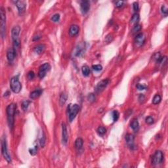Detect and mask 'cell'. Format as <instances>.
<instances>
[{"instance_id": "6da1fadb", "label": "cell", "mask_w": 168, "mask_h": 168, "mask_svg": "<svg viewBox=\"0 0 168 168\" xmlns=\"http://www.w3.org/2000/svg\"><path fill=\"white\" fill-rule=\"evenodd\" d=\"M16 105L11 103L7 107V123L10 129H13L14 123H15V114L16 110Z\"/></svg>"}, {"instance_id": "7a4b0ae2", "label": "cell", "mask_w": 168, "mask_h": 168, "mask_svg": "<svg viewBox=\"0 0 168 168\" xmlns=\"http://www.w3.org/2000/svg\"><path fill=\"white\" fill-rule=\"evenodd\" d=\"M20 32H21V27L19 26H14L11 31V36H12V40L13 42V48L15 49L16 51H17V49L19 48L20 45H21V40L19 38Z\"/></svg>"}, {"instance_id": "3957f363", "label": "cell", "mask_w": 168, "mask_h": 168, "mask_svg": "<svg viewBox=\"0 0 168 168\" xmlns=\"http://www.w3.org/2000/svg\"><path fill=\"white\" fill-rule=\"evenodd\" d=\"M0 30H1V38H3L5 37V32H6V15L5 11L3 7L0 8Z\"/></svg>"}, {"instance_id": "277c9868", "label": "cell", "mask_w": 168, "mask_h": 168, "mask_svg": "<svg viewBox=\"0 0 168 168\" xmlns=\"http://www.w3.org/2000/svg\"><path fill=\"white\" fill-rule=\"evenodd\" d=\"M10 87L11 90L15 93H19L21 91V89H22V85H21V82H19V76L12 78V79L10 80Z\"/></svg>"}, {"instance_id": "5b68a950", "label": "cell", "mask_w": 168, "mask_h": 168, "mask_svg": "<svg viewBox=\"0 0 168 168\" xmlns=\"http://www.w3.org/2000/svg\"><path fill=\"white\" fill-rule=\"evenodd\" d=\"M79 112V106L76 104L74 105H69L68 106V119L70 122L73 121L76 115Z\"/></svg>"}, {"instance_id": "8992f818", "label": "cell", "mask_w": 168, "mask_h": 168, "mask_svg": "<svg viewBox=\"0 0 168 168\" xmlns=\"http://www.w3.org/2000/svg\"><path fill=\"white\" fill-rule=\"evenodd\" d=\"M1 152H2V154L4 158L7 160V162L10 163L11 162V158H10V154L8 152L5 137H3L2 139H1Z\"/></svg>"}, {"instance_id": "52a82bcc", "label": "cell", "mask_w": 168, "mask_h": 168, "mask_svg": "<svg viewBox=\"0 0 168 168\" xmlns=\"http://www.w3.org/2000/svg\"><path fill=\"white\" fill-rule=\"evenodd\" d=\"M51 66L49 63H45L42 64L40 67L39 72H38V76L41 79H43L45 76H46L47 72L50 70Z\"/></svg>"}, {"instance_id": "ba28073f", "label": "cell", "mask_w": 168, "mask_h": 168, "mask_svg": "<svg viewBox=\"0 0 168 168\" xmlns=\"http://www.w3.org/2000/svg\"><path fill=\"white\" fill-rule=\"evenodd\" d=\"M108 84H109V80L108 79H105V80H101V82L97 84V85L95 87V89H94L95 92L99 93H101V91H103L106 87Z\"/></svg>"}, {"instance_id": "9c48e42d", "label": "cell", "mask_w": 168, "mask_h": 168, "mask_svg": "<svg viewBox=\"0 0 168 168\" xmlns=\"http://www.w3.org/2000/svg\"><path fill=\"white\" fill-rule=\"evenodd\" d=\"M163 153L160 150H158L154 153L153 157H152V164L154 165H158L161 164L163 160Z\"/></svg>"}, {"instance_id": "30bf717a", "label": "cell", "mask_w": 168, "mask_h": 168, "mask_svg": "<svg viewBox=\"0 0 168 168\" xmlns=\"http://www.w3.org/2000/svg\"><path fill=\"white\" fill-rule=\"evenodd\" d=\"M68 140V133L67 127L64 123L62 124V141L64 145H66Z\"/></svg>"}, {"instance_id": "8fae6325", "label": "cell", "mask_w": 168, "mask_h": 168, "mask_svg": "<svg viewBox=\"0 0 168 168\" xmlns=\"http://www.w3.org/2000/svg\"><path fill=\"white\" fill-rule=\"evenodd\" d=\"M125 138H126V143H127V146L129 147V148L132 150L135 149V146L134 143V136H133L132 134L127 133V134L126 135V137H125Z\"/></svg>"}, {"instance_id": "7c38bea8", "label": "cell", "mask_w": 168, "mask_h": 168, "mask_svg": "<svg viewBox=\"0 0 168 168\" xmlns=\"http://www.w3.org/2000/svg\"><path fill=\"white\" fill-rule=\"evenodd\" d=\"M15 5L17 6L18 10H19V13L20 15H22L26 10V3L24 1H13Z\"/></svg>"}, {"instance_id": "4fadbf2b", "label": "cell", "mask_w": 168, "mask_h": 168, "mask_svg": "<svg viewBox=\"0 0 168 168\" xmlns=\"http://www.w3.org/2000/svg\"><path fill=\"white\" fill-rule=\"evenodd\" d=\"M80 9L83 15H85L88 13L90 9V3L88 1H83L80 4Z\"/></svg>"}, {"instance_id": "5bb4252c", "label": "cell", "mask_w": 168, "mask_h": 168, "mask_svg": "<svg viewBox=\"0 0 168 168\" xmlns=\"http://www.w3.org/2000/svg\"><path fill=\"white\" fill-rule=\"evenodd\" d=\"M16 51L14 48H9L7 51V58L9 62H13L15 59L16 56Z\"/></svg>"}, {"instance_id": "9a60e30c", "label": "cell", "mask_w": 168, "mask_h": 168, "mask_svg": "<svg viewBox=\"0 0 168 168\" xmlns=\"http://www.w3.org/2000/svg\"><path fill=\"white\" fill-rule=\"evenodd\" d=\"M145 41V36L143 33H140V34H137L135 40V42L136 45H138L139 46H141L144 43Z\"/></svg>"}, {"instance_id": "2e32d148", "label": "cell", "mask_w": 168, "mask_h": 168, "mask_svg": "<svg viewBox=\"0 0 168 168\" xmlns=\"http://www.w3.org/2000/svg\"><path fill=\"white\" fill-rule=\"evenodd\" d=\"M80 30V28L76 24H73L70 28L69 30V34L70 36H75L78 35Z\"/></svg>"}, {"instance_id": "e0dca14e", "label": "cell", "mask_w": 168, "mask_h": 168, "mask_svg": "<svg viewBox=\"0 0 168 168\" xmlns=\"http://www.w3.org/2000/svg\"><path fill=\"white\" fill-rule=\"evenodd\" d=\"M43 91L40 89H36V90L33 91L32 92L30 93V98L32 99H37L38 97H39L42 94Z\"/></svg>"}, {"instance_id": "ac0fdd59", "label": "cell", "mask_w": 168, "mask_h": 168, "mask_svg": "<svg viewBox=\"0 0 168 168\" xmlns=\"http://www.w3.org/2000/svg\"><path fill=\"white\" fill-rule=\"evenodd\" d=\"M45 49V45L44 44H38L34 47V52L40 55L43 52V51Z\"/></svg>"}, {"instance_id": "d6986e66", "label": "cell", "mask_w": 168, "mask_h": 168, "mask_svg": "<svg viewBox=\"0 0 168 168\" xmlns=\"http://www.w3.org/2000/svg\"><path fill=\"white\" fill-rule=\"evenodd\" d=\"M83 145H84V141L82 138H78L75 141V147L78 150H80L83 148Z\"/></svg>"}, {"instance_id": "ffe728a7", "label": "cell", "mask_w": 168, "mask_h": 168, "mask_svg": "<svg viewBox=\"0 0 168 168\" xmlns=\"http://www.w3.org/2000/svg\"><path fill=\"white\" fill-rule=\"evenodd\" d=\"M131 127L132 128L133 130L135 131L139 129V124L137 120H136V119L133 120V121L131 123Z\"/></svg>"}, {"instance_id": "44dd1931", "label": "cell", "mask_w": 168, "mask_h": 168, "mask_svg": "<svg viewBox=\"0 0 168 168\" xmlns=\"http://www.w3.org/2000/svg\"><path fill=\"white\" fill-rule=\"evenodd\" d=\"M67 99V94H66V93H61V96H60V105H61V106H63V105H64V103L66 102Z\"/></svg>"}, {"instance_id": "7402d4cb", "label": "cell", "mask_w": 168, "mask_h": 168, "mask_svg": "<svg viewBox=\"0 0 168 168\" xmlns=\"http://www.w3.org/2000/svg\"><path fill=\"white\" fill-rule=\"evenodd\" d=\"M82 74H84V76H88L90 74V69L87 66L85 65L83 66L82 68Z\"/></svg>"}, {"instance_id": "603a6c76", "label": "cell", "mask_w": 168, "mask_h": 168, "mask_svg": "<svg viewBox=\"0 0 168 168\" xmlns=\"http://www.w3.org/2000/svg\"><path fill=\"white\" fill-rule=\"evenodd\" d=\"M139 21V15L138 13H135L131 19V22L136 24Z\"/></svg>"}, {"instance_id": "cb8c5ba5", "label": "cell", "mask_w": 168, "mask_h": 168, "mask_svg": "<svg viewBox=\"0 0 168 168\" xmlns=\"http://www.w3.org/2000/svg\"><path fill=\"white\" fill-rule=\"evenodd\" d=\"M161 99H161V97H160V94H155L153 99H152V103H153L154 105H158V104H159L160 103Z\"/></svg>"}, {"instance_id": "d4e9b609", "label": "cell", "mask_w": 168, "mask_h": 168, "mask_svg": "<svg viewBox=\"0 0 168 168\" xmlns=\"http://www.w3.org/2000/svg\"><path fill=\"white\" fill-rule=\"evenodd\" d=\"M106 129L105 127L100 126L97 129V133H99V135H104L106 133Z\"/></svg>"}, {"instance_id": "484cf974", "label": "cell", "mask_w": 168, "mask_h": 168, "mask_svg": "<svg viewBox=\"0 0 168 168\" xmlns=\"http://www.w3.org/2000/svg\"><path fill=\"white\" fill-rule=\"evenodd\" d=\"M153 58L157 63H160V61H161V60H162V57H161V55H160V52H156V53H155L154 55Z\"/></svg>"}, {"instance_id": "4316f807", "label": "cell", "mask_w": 168, "mask_h": 168, "mask_svg": "<svg viewBox=\"0 0 168 168\" xmlns=\"http://www.w3.org/2000/svg\"><path fill=\"white\" fill-rule=\"evenodd\" d=\"M30 105V101H24L22 103V108L24 111H26L28 110V108L29 106Z\"/></svg>"}, {"instance_id": "83f0119b", "label": "cell", "mask_w": 168, "mask_h": 168, "mask_svg": "<svg viewBox=\"0 0 168 168\" xmlns=\"http://www.w3.org/2000/svg\"><path fill=\"white\" fill-rule=\"evenodd\" d=\"M120 116V114L117 110H114L112 112V118H113L114 122H116L118 120Z\"/></svg>"}, {"instance_id": "f1b7e54d", "label": "cell", "mask_w": 168, "mask_h": 168, "mask_svg": "<svg viewBox=\"0 0 168 168\" xmlns=\"http://www.w3.org/2000/svg\"><path fill=\"white\" fill-rule=\"evenodd\" d=\"M81 47H80V46L78 47V48H77V51H76V56H78V57L81 56V55L84 53V49L83 48V47H84V46L82 47V48H81Z\"/></svg>"}, {"instance_id": "f546056e", "label": "cell", "mask_w": 168, "mask_h": 168, "mask_svg": "<svg viewBox=\"0 0 168 168\" xmlns=\"http://www.w3.org/2000/svg\"><path fill=\"white\" fill-rule=\"evenodd\" d=\"M60 15L59 14H55L52 17H51V20H52L54 22H59L60 20Z\"/></svg>"}, {"instance_id": "4dcf8cb0", "label": "cell", "mask_w": 168, "mask_h": 168, "mask_svg": "<svg viewBox=\"0 0 168 168\" xmlns=\"http://www.w3.org/2000/svg\"><path fill=\"white\" fill-rule=\"evenodd\" d=\"M145 121H146V123L149 125H151L154 123V118L152 117V116H148L145 119Z\"/></svg>"}, {"instance_id": "1f68e13d", "label": "cell", "mask_w": 168, "mask_h": 168, "mask_svg": "<svg viewBox=\"0 0 168 168\" xmlns=\"http://www.w3.org/2000/svg\"><path fill=\"white\" fill-rule=\"evenodd\" d=\"M141 29V26L139 24H136L134 26V28H133V33H136L137 32L140 31Z\"/></svg>"}, {"instance_id": "d6a6232c", "label": "cell", "mask_w": 168, "mask_h": 168, "mask_svg": "<svg viewBox=\"0 0 168 168\" xmlns=\"http://www.w3.org/2000/svg\"><path fill=\"white\" fill-rule=\"evenodd\" d=\"M92 68L94 70V71H101L103 69V66L100 64H95L92 66Z\"/></svg>"}, {"instance_id": "836d02e7", "label": "cell", "mask_w": 168, "mask_h": 168, "mask_svg": "<svg viewBox=\"0 0 168 168\" xmlns=\"http://www.w3.org/2000/svg\"><path fill=\"white\" fill-rule=\"evenodd\" d=\"M161 11H162V14L164 15H165V16H167V15H168V9L165 5H162V7H161Z\"/></svg>"}, {"instance_id": "e575fe53", "label": "cell", "mask_w": 168, "mask_h": 168, "mask_svg": "<svg viewBox=\"0 0 168 168\" xmlns=\"http://www.w3.org/2000/svg\"><path fill=\"white\" fill-rule=\"evenodd\" d=\"M136 88L138 89L139 90H145V89L147 88V86L144 85V84H139L136 85Z\"/></svg>"}, {"instance_id": "d590c367", "label": "cell", "mask_w": 168, "mask_h": 168, "mask_svg": "<svg viewBox=\"0 0 168 168\" xmlns=\"http://www.w3.org/2000/svg\"><path fill=\"white\" fill-rule=\"evenodd\" d=\"M34 77H35V74H34V72L30 71L28 74V78L29 80H32V79H34Z\"/></svg>"}, {"instance_id": "8d00e7d4", "label": "cell", "mask_w": 168, "mask_h": 168, "mask_svg": "<svg viewBox=\"0 0 168 168\" xmlns=\"http://www.w3.org/2000/svg\"><path fill=\"white\" fill-rule=\"evenodd\" d=\"M124 4V1H117L115 2V6L116 7H121Z\"/></svg>"}, {"instance_id": "74e56055", "label": "cell", "mask_w": 168, "mask_h": 168, "mask_svg": "<svg viewBox=\"0 0 168 168\" xmlns=\"http://www.w3.org/2000/svg\"><path fill=\"white\" fill-rule=\"evenodd\" d=\"M133 9H134L135 11H137V10H139V3L137 2L133 3Z\"/></svg>"}, {"instance_id": "f35d334b", "label": "cell", "mask_w": 168, "mask_h": 168, "mask_svg": "<svg viewBox=\"0 0 168 168\" xmlns=\"http://www.w3.org/2000/svg\"><path fill=\"white\" fill-rule=\"evenodd\" d=\"M30 154H32V155H35L37 153V147H35L34 148L30 149Z\"/></svg>"}, {"instance_id": "ab89813d", "label": "cell", "mask_w": 168, "mask_h": 168, "mask_svg": "<svg viewBox=\"0 0 168 168\" xmlns=\"http://www.w3.org/2000/svg\"><path fill=\"white\" fill-rule=\"evenodd\" d=\"M88 99L89 101H93L95 99V97L93 94H90L89 95Z\"/></svg>"}, {"instance_id": "60d3db41", "label": "cell", "mask_w": 168, "mask_h": 168, "mask_svg": "<svg viewBox=\"0 0 168 168\" xmlns=\"http://www.w3.org/2000/svg\"><path fill=\"white\" fill-rule=\"evenodd\" d=\"M112 40H113V37H112V35L111 36H110V38H109V35H108V36H106V42H107L108 43L111 42L112 41Z\"/></svg>"}]
</instances>
